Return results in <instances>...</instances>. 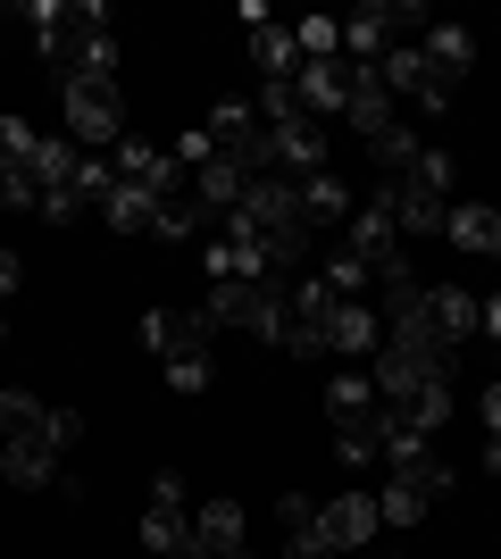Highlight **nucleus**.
I'll list each match as a JSON object with an SVG mask.
<instances>
[{
  "label": "nucleus",
  "mask_w": 501,
  "mask_h": 559,
  "mask_svg": "<svg viewBox=\"0 0 501 559\" xmlns=\"http://www.w3.org/2000/svg\"><path fill=\"white\" fill-rule=\"evenodd\" d=\"M477 334H493V350H501V293H485V326Z\"/></svg>",
  "instance_id": "38"
},
{
  "label": "nucleus",
  "mask_w": 501,
  "mask_h": 559,
  "mask_svg": "<svg viewBox=\"0 0 501 559\" xmlns=\"http://www.w3.org/2000/svg\"><path fill=\"white\" fill-rule=\"evenodd\" d=\"M167 384H176V393H210V350H176V359H167Z\"/></svg>",
  "instance_id": "32"
},
{
  "label": "nucleus",
  "mask_w": 501,
  "mask_h": 559,
  "mask_svg": "<svg viewBox=\"0 0 501 559\" xmlns=\"http://www.w3.org/2000/svg\"><path fill=\"white\" fill-rule=\"evenodd\" d=\"M393 476H409L418 492H452V460L434 443H409V451H393Z\"/></svg>",
  "instance_id": "22"
},
{
  "label": "nucleus",
  "mask_w": 501,
  "mask_h": 559,
  "mask_svg": "<svg viewBox=\"0 0 501 559\" xmlns=\"http://www.w3.org/2000/svg\"><path fill=\"white\" fill-rule=\"evenodd\" d=\"M377 492H334V501H318V535L334 543V551H368V535H377Z\"/></svg>",
  "instance_id": "6"
},
{
  "label": "nucleus",
  "mask_w": 501,
  "mask_h": 559,
  "mask_svg": "<svg viewBox=\"0 0 501 559\" xmlns=\"http://www.w3.org/2000/svg\"><path fill=\"white\" fill-rule=\"evenodd\" d=\"M84 210H93V201H84L75 185H50V192H43V210H34V217H43V226H75Z\"/></svg>",
  "instance_id": "31"
},
{
  "label": "nucleus",
  "mask_w": 501,
  "mask_h": 559,
  "mask_svg": "<svg viewBox=\"0 0 501 559\" xmlns=\"http://www.w3.org/2000/svg\"><path fill=\"white\" fill-rule=\"evenodd\" d=\"M151 217H159V201L134 185H109V201H100V226H118V234H151Z\"/></svg>",
  "instance_id": "23"
},
{
  "label": "nucleus",
  "mask_w": 501,
  "mask_h": 559,
  "mask_svg": "<svg viewBox=\"0 0 501 559\" xmlns=\"http://www.w3.org/2000/svg\"><path fill=\"white\" fill-rule=\"evenodd\" d=\"M43 435L59 451H75V443H84V409H43Z\"/></svg>",
  "instance_id": "35"
},
{
  "label": "nucleus",
  "mask_w": 501,
  "mask_h": 559,
  "mask_svg": "<svg viewBox=\"0 0 501 559\" xmlns=\"http://www.w3.org/2000/svg\"><path fill=\"white\" fill-rule=\"evenodd\" d=\"M377 343H384V326H377V309L368 301H334L326 309V359H377Z\"/></svg>",
  "instance_id": "8"
},
{
  "label": "nucleus",
  "mask_w": 501,
  "mask_h": 559,
  "mask_svg": "<svg viewBox=\"0 0 501 559\" xmlns=\"http://www.w3.org/2000/svg\"><path fill=\"white\" fill-rule=\"evenodd\" d=\"M276 526H285V535H310V526H318V501H310V492H285V501H276Z\"/></svg>",
  "instance_id": "34"
},
{
  "label": "nucleus",
  "mask_w": 501,
  "mask_h": 559,
  "mask_svg": "<svg viewBox=\"0 0 501 559\" xmlns=\"http://www.w3.org/2000/svg\"><path fill=\"white\" fill-rule=\"evenodd\" d=\"M443 242H452V251H477V259H501V217H493V201H452Z\"/></svg>",
  "instance_id": "13"
},
{
  "label": "nucleus",
  "mask_w": 501,
  "mask_h": 559,
  "mask_svg": "<svg viewBox=\"0 0 501 559\" xmlns=\"http://www.w3.org/2000/svg\"><path fill=\"white\" fill-rule=\"evenodd\" d=\"M402 185H418V192H443V201H452V151H418V167H409Z\"/></svg>",
  "instance_id": "30"
},
{
  "label": "nucleus",
  "mask_w": 501,
  "mask_h": 559,
  "mask_svg": "<svg viewBox=\"0 0 501 559\" xmlns=\"http://www.w3.org/2000/svg\"><path fill=\"white\" fill-rule=\"evenodd\" d=\"M493 359H501V350H493Z\"/></svg>",
  "instance_id": "42"
},
{
  "label": "nucleus",
  "mask_w": 501,
  "mask_h": 559,
  "mask_svg": "<svg viewBox=\"0 0 501 559\" xmlns=\"http://www.w3.org/2000/svg\"><path fill=\"white\" fill-rule=\"evenodd\" d=\"M343 126H351L359 142H377L384 126H402V117H393V93H384V75L368 68V59H351V109H343Z\"/></svg>",
  "instance_id": "10"
},
{
  "label": "nucleus",
  "mask_w": 501,
  "mask_h": 559,
  "mask_svg": "<svg viewBox=\"0 0 501 559\" xmlns=\"http://www.w3.org/2000/svg\"><path fill=\"white\" fill-rule=\"evenodd\" d=\"M0 210H43V185L25 167H0Z\"/></svg>",
  "instance_id": "33"
},
{
  "label": "nucleus",
  "mask_w": 501,
  "mask_h": 559,
  "mask_svg": "<svg viewBox=\"0 0 501 559\" xmlns=\"http://www.w3.org/2000/svg\"><path fill=\"white\" fill-rule=\"evenodd\" d=\"M477 409H485V435H501V384H485V401H477Z\"/></svg>",
  "instance_id": "37"
},
{
  "label": "nucleus",
  "mask_w": 501,
  "mask_h": 559,
  "mask_svg": "<svg viewBox=\"0 0 501 559\" xmlns=\"http://www.w3.org/2000/svg\"><path fill=\"white\" fill-rule=\"evenodd\" d=\"M59 109H68V142H75V151H118V142H126V93H118V75H68Z\"/></svg>",
  "instance_id": "1"
},
{
  "label": "nucleus",
  "mask_w": 501,
  "mask_h": 559,
  "mask_svg": "<svg viewBox=\"0 0 501 559\" xmlns=\"http://www.w3.org/2000/svg\"><path fill=\"white\" fill-rule=\"evenodd\" d=\"M334 460H343V467H377V460H384L377 418H368V426H334Z\"/></svg>",
  "instance_id": "25"
},
{
  "label": "nucleus",
  "mask_w": 501,
  "mask_h": 559,
  "mask_svg": "<svg viewBox=\"0 0 501 559\" xmlns=\"http://www.w3.org/2000/svg\"><path fill=\"white\" fill-rule=\"evenodd\" d=\"M485 467H493V476H501V435H485Z\"/></svg>",
  "instance_id": "39"
},
{
  "label": "nucleus",
  "mask_w": 501,
  "mask_h": 559,
  "mask_svg": "<svg viewBox=\"0 0 501 559\" xmlns=\"http://www.w3.org/2000/svg\"><path fill=\"white\" fill-rule=\"evenodd\" d=\"M326 418L334 426H368V418H377V376H368V368L326 376Z\"/></svg>",
  "instance_id": "14"
},
{
  "label": "nucleus",
  "mask_w": 501,
  "mask_h": 559,
  "mask_svg": "<svg viewBox=\"0 0 501 559\" xmlns=\"http://www.w3.org/2000/svg\"><path fill=\"white\" fill-rule=\"evenodd\" d=\"M418 50H427V68H434V75H452V84L477 68V34H468V25H452V17L427 25V43H418Z\"/></svg>",
  "instance_id": "16"
},
{
  "label": "nucleus",
  "mask_w": 501,
  "mask_h": 559,
  "mask_svg": "<svg viewBox=\"0 0 501 559\" xmlns=\"http://www.w3.org/2000/svg\"><path fill=\"white\" fill-rule=\"evenodd\" d=\"M251 59H260V84H293V75H301V43H293V25L267 17L260 34H251Z\"/></svg>",
  "instance_id": "17"
},
{
  "label": "nucleus",
  "mask_w": 501,
  "mask_h": 559,
  "mask_svg": "<svg viewBox=\"0 0 501 559\" xmlns=\"http://www.w3.org/2000/svg\"><path fill=\"white\" fill-rule=\"evenodd\" d=\"M293 43H301V59H343V17H301Z\"/></svg>",
  "instance_id": "27"
},
{
  "label": "nucleus",
  "mask_w": 501,
  "mask_h": 559,
  "mask_svg": "<svg viewBox=\"0 0 501 559\" xmlns=\"http://www.w3.org/2000/svg\"><path fill=\"white\" fill-rule=\"evenodd\" d=\"M326 126H310V117H301V126H276V134H267V176H285V185H310V176H326Z\"/></svg>",
  "instance_id": "4"
},
{
  "label": "nucleus",
  "mask_w": 501,
  "mask_h": 559,
  "mask_svg": "<svg viewBox=\"0 0 501 559\" xmlns=\"http://www.w3.org/2000/svg\"><path fill=\"white\" fill-rule=\"evenodd\" d=\"M334 251H351L359 267H368V276H377L384 259H402V226H393V210H384L377 192H368V201H359V210L343 217V242H334Z\"/></svg>",
  "instance_id": "3"
},
{
  "label": "nucleus",
  "mask_w": 501,
  "mask_h": 559,
  "mask_svg": "<svg viewBox=\"0 0 501 559\" xmlns=\"http://www.w3.org/2000/svg\"><path fill=\"white\" fill-rule=\"evenodd\" d=\"M427 501H434V492H418L409 476H384V492H377V518H384V526H418V518H427Z\"/></svg>",
  "instance_id": "24"
},
{
  "label": "nucleus",
  "mask_w": 501,
  "mask_h": 559,
  "mask_svg": "<svg viewBox=\"0 0 501 559\" xmlns=\"http://www.w3.org/2000/svg\"><path fill=\"white\" fill-rule=\"evenodd\" d=\"M184 543H192V510L184 501H151L143 510V551L167 559V551H184Z\"/></svg>",
  "instance_id": "19"
},
{
  "label": "nucleus",
  "mask_w": 501,
  "mask_h": 559,
  "mask_svg": "<svg viewBox=\"0 0 501 559\" xmlns=\"http://www.w3.org/2000/svg\"><path fill=\"white\" fill-rule=\"evenodd\" d=\"M59 460H68V451L50 443L43 426H34V435H9V443H0V476H9V485H59Z\"/></svg>",
  "instance_id": "11"
},
{
  "label": "nucleus",
  "mask_w": 501,
  "mask_h": 559,
  "mask_svg": "<svg viewBox=\"0 0 501 559\" xmlns=\"http://www.w3.org/2000/svg\"><path fill=\"white\" fill-rule=\"evenodd\" d=\"M318 284H326L334 301H368V267H359V259H351V251H334V259H326V267H318Z\"/></svg>",
  "instance_id": "26"
},
{
  "label": "nucleus",
  "mask_w": 501,
  "mask_h": 559,
  "mask_svg": "<svg viewBox=\"0 0 501 559\" xmlns=\"http://www.w3.org/2000/svg\"><path fill=\"white\" fill-rule=\"evenodd\" d=\"M418 151H427V142L409 134V126H384V134L368 142V159H377V185H402L409 167H418Z\"/></svg>",
  "instance_id": "21"
},
{
  "label": "nucleus",
  "mask_w": 501,
  "mask_h": 559,
  "mask_svg": "<svg viewBox=\"0 0 501 559\" xmlns=\"http://www.w3.org/2000/svg\"><path fill=\"white\" fill-rule=\"evenodd\" d=\"M34 426H43V401L9 384V393H0V443H9V435H34Z\"/></svg>",
  "instance_id": "29"
},
{
  "label": "nucleus",
  "mask_w": 501,
  "mask_h": 559,
  "mask_svg": "<svg viewBox=\"0 0 501 559\" xmlns=\"http://www.w3.org/2000/svg\"><path fill=\"white\" fill-rule=\"evenodd\" d=\"M192 535H201V551H210V559H235L242 543H251V535H242V510H235V501H226V492L192 510Z\"/></svg>",
  "instance_id": "15"
},
{
  "label": "nucleus",
  "mask_w": 501,
  "mask_h": 559,
  "mask_svg": "<svg viewBox=\"0 0 501 559\" xmlns=\"http://www.w3.org/2000/svg\"><path fill=\"white\" fill-rule=\"evenodd\" d=\"M143 559H151V551H143Z\"/></svg>",
  "instance_id": "43"
},
{
  "label": "nucleus",
  "mask_w": 501,
  "mask_h": 559,
  "mask_svg": "<svg viewBox=\"0 0 501 559\" xmlns=\"http://www.w3.org/2000/svg\"><path fill=\"white\" fill-rule=\"evenodd\" d=\"M251 109H260L267 134H276V126H301V93H293V84H260V93H251Z\"/></svg>",
  "instance_id": "28"
},
{
  "label": "nucleus",
  "mask_w": 501,
  "mask_h": 559,
  "mask_svg": "<svg viewBox=\"0 0 501 559\" xmlns=\"http://www.w3.org/2000/svg\"><path fill=\"white\" fill-rule=\"evenodd\" d=\"M368 309H377L384 326H393V318H418V309H427V276H418L409 259H384L377 276H368Z\"/></svg>",
  "instance_id": "9"
},
{
  "label": "nucleus",
  "mask_w": 501,
  "mask_h": 559,
  "mask_svg": "<svg viewBox=\"0 0 501 559\" xmlns=\"http://www.w3.org/2000/svg\"><path fill=\"white\" fill-rule=\"evenodd\" d=\"M493 217H501V201H493Z\"/></svg>",
  "instance_id": "41"
},
{
  "label": "nucleus",
  "mask_w": 501,
  "mask_h": 559,
  "mask_svg": "<svg viewBox=\"0 0 501 559\" xmlns=\"http://www.w3.org/2000/svg\"><path fill=\"white\" fill-rule=\"evenodd\" d=\"M17 284H25V259L9 251V242H0V301H9V293H17Z\"/></svg>",
  "instance_id": "36"
},
{
  "label": "nucleus",
  "mask_w": 501,
  "mask_h": 559,
  "mask_svg": "<svg viewBox=\"0 0 501 559\" xmlns=\"http://www.w3.org/2000/svg\"><path fill=\"white\" fill-rule=\"evenodd\" d=\"M134 334H143V350H159V359H176V350H210V318H201V309H143V326H134Z\"/></svg>",
  "instance_id": "7"
},
{
  "label": "nucleus",
  "mask_w": 501,
  "mask_h": 559,
  "mask_svg": "<svg viewBox=\"0 0 501 559\" xmlns=\"http://www.w3.org/2000/svg\"><path fill=\"white\" fill-rule=\"evenodd\" d=\"M359 201H351V185H343V176H310V185H301V217H310V226H343V217H351Z\"/></svg>",
  "instance_id": "20"
},
{
  "label": "nucleus",
  "mask_w": 501,
  "mask_h": 559,
  "mask_svg": "<svg viewBox=\"0 0 501 559\" xmlns=\"http://www.w3.org/2000/svg\"><path fill=\"white\" fill-rule=\"evenodd\" d=\"M235 559H260V551H251V543H242V551H235Z\"/></svg>",
  "instance_id": "40"
},
{
  "label": "nucleus",
  "mask_w": 501,
  "mask_h": 559,
  "mask_svg": "<svg viewBox=\"0 0 501 559\" xmlns=\"http://www.w3.org/2000/svg\"><path fill=\"white\" fill-rule=\"evenodd\" d=\"M427 326L460 350L468 334L485 326V301H477V293H460V284H427Z\"/></svg>",
  "instance_id": "12"
},
{
  "label": "nucleus",
  "mask_w": 501,
  "mask_h": 559,
  "mask_svg": "<svg viewBox=\"0 0 501 559\" xmlns=\"http://www.w3.org/2000/svg\"><path fill=\"white\" fill-rule=\"evenodd\" d=\"M377 75H384V93H393V100H409V109H427V117L452 109V93H460L452 75L427 68V50H418V43H393V50L377 59Z\"/></svg>",
  "instance_id": "2"
},
{
  "label": "nucleus",
  "mask_w": 501,
  "mask_h": 559,
  "mask_svg": "<svg viewBox=\"0 0 501 559\" xmlns=\"http://www.w3.org/2000/svg\"><path fill=\"white\" fill-rule=\"evenodd\" d=\"M151 234H159V242H176V251H184V242H210V234H217V217L201 210L192 192H176V201H159V217H151Z\"/></svg>",
  "instance_id": "18"
},
{
  "label": "nucleus",
  "mask_w": 501,
  "mask_h": 559,
  "mask_svg": "<svg viewBox=\"0 0 501 559\" xmlns=\"http://www.w3.org/2000/svg\"><path fill=\"white\" fill-rule=\"evenodd\" d=\"M293 93H301V117H343L351 109V59H301V75H293Z\"/></svg>",
  "instance_id": "5"
}]
</instances>
